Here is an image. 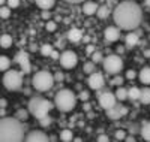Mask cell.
<instances>
[{
  "instance_id": "8992f818",
  "label": "cell",
  "mask_w": 150,
  "mask_h": 142,
  "mask_svg": "<svg viewBox=\"0 0 150 142\" xmlns=\"http://www.w3.org/2000/svg\"><path fill=\"white\" fill-rule=\"evenodd\" d=\"M3 84H5V88L9 90V91H15L18 90L23 84V76L20 72L17 70H8L3 76Z\"/></svg>"
},
{
  "instance_id": "7a4b0ae2",
  "label": "cell",
  "mask_w": 150,
  "mask_h": 142,
  "mask_svg": "<svg viewBox=\"0 0 150 142\" xmlns=\"http://www.w3.org/2000/svg\"><path fill=\"white\" fill-rule=\"evenodd\" d=\"M24 124L17 117H2L0 120V141L20 142L24 138Z\"/></svg>"
},
{
  "instance_id": "ba28073f",
  "label": "cell",
  "mask_w": 150,
  "mask_h": 142,
  "mask_svg": "<svg viewBox=\"0 0 150 142\" xmlns=\"http://www.w3.org/2000/svg\"><path fill=\"white\" fill-rule=\"evenodd\" d=\"M78 63V57L74 51H65L63 54L60 56V64L63 66L65 69H72L77 66Z\"/></svg>"
},
{
  "instance_id": "5bb4252c",
  "label": "cell",
  "mask_w": 150,
  "mask_h": 142,
  "mask_svg": "<svg viewBox=\"0 0 150 142\" xmlns=\"http://www.w3.org/2000/svg\"><path fill=\"white\" fill-rule=\"evenodd\" d=\"M26 141H30V142H35V141L47 142V141H48V136H47L44 132H39V130H33V132H30V133L26 136Z\"/></svg>"
},
{
  "instance_id": "1f68e13d",
  "label": "cell",
  "mask_w": 150,
  "mask_h": 142,
  "mask_svg": "<svg viewBox=\"0 0 150 142\" xmlns=\"http://www.w3.org/2000/svg\"><path fill=\"white\" fill-rule=\"evenodd\" d=\"M39 123H41V126H42V127H47V126L51 124V118H50L48 115H45V117L39 118Z\"/></svg>"
},
{
  "instance_id": "f35d334b",
  "label": "cell",
  "mask_w": 150,
  "mask_h": 142,
  "mask_svg": "<svg viewBox=\"0 0 150 142\" xmlns=\"http://www.w3.org/2000/svg\"><path fill=\"white\" fill-rule=\"evenodd\" d=\"M116 138L117 139H126V138H125V132L123 130H117L116 132Z\"/></svg>"
},
{
  "instance_id": "ab89813d",
  "label": "cell",
  "mask_w": 150,
  "mask_h": 142,
  "mask_svg": "<svg viewBox=\"0 0 150 142\" xmlns=\"http://www.w3.org/2000/svg\"><path fill=\"white\" fill-rule=\"evenodd\" d=\"M54 78H56L57 81H63V73H62V72H57Z\"/></svg>"
},
{
  "instance_id": "d590c367",
  "label": "cell",
  "mask_w": 150,
  "mask_h": 142,
  "mask_svg": "<svg viewBox=\"0 0 150 142\" xmlns=\"http://www.w3.org/2000/svg\"><path fill=\"white\" fill-rule=\"evenodd\" d=\"M122 82H123V78H122V76H116V78L111 81V84H112V85H120Z\"/></svg>"
},
{
  "instance_id": "9a60e30c",
  "label": "cell",
  "mask_w": 150,
  "mask_h": 142,
  "mask_svg": "<svg viewBox=\"0 0 150 142\" xmlns=\"http://www.w3.org/2000/svg\"><path fill=\"white\" fill-rule=\"evenodd\" d=\"M138 41H140V36L132 30L131 33L126 34V37H125V45H126V48H134L138 44Z\"/></svg>"
},
{
  "instance_id": "7bdbcfd3",
  "label": "cell",
  "mask_w": 150,
  "mask_h": 142,
  "mask_svg": "<svg viewBox=\"0 0 150 142\" xmlns=\"http://www.w3.org/2000/svg\"><path fill=\"white\" fill-rule=\"evenodd\" d=\"M42 18H44V20H48V18H50V12H47V11L42 12Z\"/></svg>"
},
{
  "instance_id": "83f0119b",
  "label": "cell",
  "mask_w": 150,
  "mask_h": 142,
  "mask_svg": "<svg viewBox=\"0 0 150 142\" xmlns=\"http://www.w3.org/2000/svg\"><path fill=\"white\" fill-rule=\"evenodd\" d=\"M60 139H62V141H66V142H68V141H72V139H74V135H72V132H71V130H68V129H65V130L60 133Z\"/></svg>"
},
{
  "instance_id": "f1b7e54d",
  "label": "cell",
  "mask_w": 150,
  "mask_h": 142,
  "mask_svg": "<svg viewBox=\"0 0 150 142\" xmlns=\"http://www.w3.org/2000/svg\"><path fill=\"white\" fill-rule=\"evenodd\" d=\"M95 61H89V63H86L84 66H83V70L84 73H93L95 72Z\"/></svg>"
},
{
  "instance_id": "d4e9b609",
  "label": "cell",
  "mask_w": 150,
  "mask_h": 142,
  "mask_svg": "<svg viewBox=\"0 0 150 142\" xmlns=\"http://www.w3.org/2000/svg\"><path fill=\"white\" fill-rule=\"evenodd\" d=\"M141 136H143V139L150 141V123H146L141 127Z\"/></svg>"
},
{
  "instance_id": "b9f144b4",
  "label": "cell",
  "mask_w": 150,
  "mask_h": 142,
  "mask_svg": "<svg viewBox=\"0 0 150 142\" xmlns=\"http://www.w3.org/2000/svg\"><path fill=\"white\" fill-rule=\"evenodd\" d=\"M51 57H53V58H56V60H57V58H60V54H59V53H57V51H53V54H51Z\"/></svg>"
},
{
  "instance_id": "c3c4849f",
  "label": "cell",
  "mask_w": 150,
  "mask_h": 142,
  "mask_svg": "<svg viewBox=\"0 0 150 142\" xmlns=\"http://www.w3.org/2000/svg\"><path fill=\"white\" fill-rule=\"evenodd\" d=\"M83 39H84V42H89L90 37H89V36H83Z\"/></svg>"
},
{
  "instance_id": "4dcf8cb0",
  "label": "cell",
  "mask_w": 150,
  "mask_h": 142,
  "mask_svg": "<svg viewBox=\"0 0 150 142\" xmlns=\"http://www.w3.org/2000/svg\"><path fill=\"white\" fill-rule=\"evenodd\" d=\"M102 60H104V57H102V54L99 53V51H95V53L92 54V61L99 63V61H102Z\"/></svg>"
},
{
  "instance_id": "d6986e66",
  "label": "cell",
  "mask_w": 150,
  "mask_h": 142,
  "mask_svg": "<svg viewBox=\"0 0 150 142\" xmlns=\"http://www.w3.org/2000/svg\"><path fill=\"white\" fill-rule=\"evenodd\" d=\"M140 81L143 84H150V67H143L140 70Z\"/></svg>"
},
{
  "instance_id": "cb8c5ba5",
  "label": "cell",
  "mask_w": 150,
  "mask_h": 142,
  "mask_svg": "<svg viewBox=\"0 0 150 142\" xmlns=\"http://www.w3.org/2000/svg\"><path fill=\"white\" fill-rule=\"evenodd\" d=\"M0 44H2V48L8 49V48L12 45V36H9V34H3V36H2V41H0Z\"/></svg>"
},
{
  "instance_id": "484cf974",
  "label": "cell",
  "mask_w": 150,
  "mask_h": 142,
  "mask_svg": "<svg viewBox=\"0 0 150 142\" xmlns=\"http://www.w3.org/2000/svg\"><path fill=\"white\" fill-rule=\"evenodd\" d=\"M53 46L51 45H50V44H45V45H42L41 46V54L42 56H45V57H48V56H51L53 54Z\"/></svg>"
},
{
  "instance_id": "7402d4cb",
  "label": "cell",
  "mask_w": 150,
  "mask_h": 142,
  "mask_svg": "<svg viewBox=\"0 0 150 142\" xmlns=\"http://www.w3.org/2000/svg\"><path fill=\"white\" fill-rule=\"evenodd\" d=\"M116 97L122 102V100H126L129 97V93H128V90L126 88H123V87H119L117 88V91H116Z\"/></svg>"
},
{
  "instance_id": "3957f363",
  "label": "cell",
  "mask_w": 150,
  "mask_h": 142,
  "mask_svg": "<svg viewBox=\"0 0 150 142\" xmlns=\"http://www.w3.org/2000/svg\"><path fill=\"white\" fill-rule=\"evenodd\" d=\"M54 103H56V106H57L60 111L68 112V111H72V109L75 108V103H77V96H75L74 91H71V90H60V91L56 94Z\"/></svg>"
},
{
  "instance_id": "60d3db41",
  "label": "cell",
  "mask_w": 150,
  "mask_h": 142,
  "mask_svg": "<svg viewBox=\"0 0 150 142\" xmlns=\"http://www.w3.org/2000/svg\"><path fill=\"white\" fill-rule=\"evenodd\" d=\"M95 53V46H92V45H89V46H87V54H93Z\"/></svg>"
},
{
  "instance_id": "603a6c76",
  "label": "cell",
  "mask_w": 150,
  "mask_h": 142,
  "mask_svg": "<svg viewBox=\"0 0 150 142\" xmlns=\"http://www.w3.org/2000/svg\"><path fill=\"white\" fill-rule=\"evenodd\" d=\"M140 100L144 103V105H149L150 103V88H143L141 90V97Z\"/></svg>"
},
{
  "instance_id": "2e32d148",
  "label": "cell",
  "mask_w": 150,
  "mask_h": 142,
  "mask_svg": "<svg viewBox=\"0 0 150 142\" xmlns=\"http://www.w3.org/2000/svg\"><path fill=\"white\" fill-rule=\"evenodd\" d=\"M98 8H99V6H98L95 2H90V0H89V2H84V3H83V12H84L86 15H93V14H96Z\"/></svg>"
},
{
  "instance_id": "836d02e7",
  "label": "cell",
  "mask_w": 150,
  "mask_h": 142,
  "mask_svg": "<svg viewBox=\"0 0 150 142\" xmlns=\"http://www.w3.org/2000/svg\"><path fill=\"white\" fill-rule=\"evenodd\" d=\"M56 29H57V25H56L54 21H48V22H47V30H48V32H54Z\"/></svg>"
},
{
  "instance_id": "277c9868",
  "label": "cell",
  "mask_w": 150,
  "mask_h": 142,
  "mask_svg": "<svg viewBox=\"0 0 150 142\" xmlns=\"http://www.w3.org/2000/svg\"><path fill=\"white\" fill-rule=\"evenodd\" d=\"M53 109V103L48 102L42 97H33L30 102H29V111L33 117H36L38 120L48 115V112Z\"/></svg>"
},
{
  "instance_id": "f5cc1de1",
  "label": "cell",
  "mask_w": 150,
  "mask_h": 142,
  "mask_svg": "<svg viewBox=\"0 0 150 142\" xmlns=\"http://www.w3.org/2000/svg\"><path fill=\"white\" fill-rule=\"evenodd\" d=\"M107 2H108V3H111V2H112V0H107Z\"/></svg>"
},
{
  "instance_id": "8d00e7d4",
  "label": "cell",
  "mask_w": 150,
  "mask_h": 142,
  "mask_svg": "<svg viewBox=\"0 0 150 142\" xmlns=\"http://www.w3.org/2000/svg\"><path fill=\"white\" fill-rule=\"evenodd\" d=\"M89 96H90V94H89V93H87V91H81L78 97H80V99H81V100L84 102V100H89Z\"/></svg>"
},
{
  "instance_id": "9c48e42d",
  "label": "cell",
  "mask_w": 150,
  "mask_h": 142,
  "mask_svg": "<svg viewBox=\"0 0 150 142\" xmlns=\"http://www.w3.org/2000/svg\"><path fill=\"white\" fill-rule=\"evenodd\" d=\"M116 100H117L116 94H112L110 91H104L101 96H99V105L107 111V109H110V108H112L116 105V103H117Z\"/></svg>"
},
{
  "instance_id": "ee69618b",
  "label": "cell",
  "mask_w": 150,
  "mask_h": 142,
  "mask_svg": "<svg viewBox=\"0 0 150 142\" xmlns=\"http://www.w3.org/2000/svg\"><path fill=\"white\" fill-rule=\"evenodd\" d=\"M68 3H83L84 0H66Z\"/></svg>"
},
{
  "instance_id": "6da1fadb",
  "label": "cell",
  "mask_w": 150,
  "mask_h": 142,
  "mask_svg": "<svg viewBox=\"0 0 150 142\" xmlns=\"http://www.w3.org/2000/svg\"><path fill=\"white\" fill-rule=\"evenodd\" d=\"M112 18L120 30L132 32L138 29V25L141 24L143 11L135 2L126 0V2H122L116 6L114 12H112Z\"/></svg>"
},
{
  "instance_id": "52a82bcc",
  "label": "cell",
  "mask_w": 150,
  "mask_h": 142,
  "mask_svg": "<svg viewBox=\"0 0 150 142\" xmlns=\"http://www.w3.org/2000/svg\"><path fill=\"white\" fill-rule=\"evenodd\" d=\"M104 69L105 72L111 75H117L123 69V60L120 58V56H116V54L108 56L104 58Z\"/></svg>"
},
{
  "instance_id": "681fc988",
  "label": "cell",
  "mask_w": 150,
  "mask_h": 142,
  "mask_svg": "<svg viewBox=\"0 0 150 142\" xmlns=\"http://www.w3.org/2000/svg\"><path fill=\"white\" fill-rule=\"evenodd\" d=\"M6 2H8V0H0V3H2V5H5Z\"/></svg>"
},
{
  "instance_id": "ffe728a7",
  "label": "cell",
  "mask_w": 150,
  "mask_h": 142,
  "mask_svg": "<svg viewBox=\"0 0 150 142\" xmlns=\"http://www.w3.org/2000/svg\"><path fill=\"white\" fill-rule=\"evenodd\" d=\"M96 15L101 18V20H105V18L110 15V6H107V5L99 6V8H98V12H96Z\"/></svg>"
},
{
  "instance_id": "f546056e",
  "label": "cell",
  "mask_w": 150,
  "mask_h": 142,
  "mask_svg": "<svg viewBox=\"0 0 150 142\" xmlns=\"http://www.w3.org/2000/svg\"><path fill=\"white\" fill-rule=\"evenodd\" d=\"M0 17H2L3 20H6V18H9L11 17V8L9 6H2L0 8Z\"/></svg>"
},
{
  "instance_id": "74e56055",
  "label": "cell",
  "mask_w": 150,
  "mask_h": 142,
  "mask_svg": "<svg viewBox=\"0 0 150 142\" xmlns=\"http://www.w3.org/2000/svg\"><path fill=\"white\" fill-rule=\"evenodd\" d=\"M135 76H137L135 70H128V72H126V78H128V79H134Z\"/></svg>"
},
{
  "instance_id": "4316f807",
  "label": "cell",
  "mask_w": 150,
  "mask_h": 142,
  "mask_svg": "<svg viewBox=\"0 0 150 142\" xmlns=\"http://www.w3.org/2000/svg\"><path fill=\"white\" fill-rule=\"evenodd\" d=\"M9 66H11V60H9L6 56L0 57V69H2V70H8Z\"/></svg>"
},
{
  "instance_id": "d6a6232c",
  "label": "cell",
  "mask_w": 150,
  "mask_h": 142,
  "mask_svg": "<svg viewBox=\"0 0 150 142\" xmlns=\"http://www.w3.org/2000/svg\"><path fill=\"white\" fill-rule=\"evenodd\" d=\"M8 6L11 8V9H14V8H18L20 6V0H8Z\"/></svg>"
},
{
  "instance_id": "bcb514c9",
  "label": "cell",
  "mask_w": 150,
  "mask_h": 142,
  "mask_svg": "<svg viewBox=\"0 0 150 142\" xmlns=\"http://www.w3.org/2000/svg\"><path fill=\"white\" fill-rule=\"evenodd\" d=\"M123 51H125V48H123V46H117V53H119V54H122Z\"/></svg>"
},
{
  "instance_id": "7c38bea8",
  "label": "cell",
  "mask_w": 150,
  "mask_h": 142,
  "mask_svg": "<svg viewBox=\"0 0 150 142\" xmlns=\"http://www.w3.org/2000/svg\"><path fill=\"white\" fill-rule=\"evenodd\" d=\"M126 114H128V109L122 105H117V103L112 108L107 109V115L111 120H119L120 117H123V115H126Z\"/></svg>"
},
{
  "instance_id": "4fadbf2b",
  "label": "cell",
  "mask_w": 150,
  "mask_h": 142,
  "mask_svg": "<svg viewBox=\"0 0 150 142\" xmlns=\"http://www.w3.org/2000/svg\"><path fill=\"white\" fill-rule=\"evenodd\" d=\"M104 36H105L107 42H116V41L120 39V30H119V27H112V25H110V27L105 29Z\"/></svg>"
},
{
  "instance_id": "e0dca14e",
  "label": "cell",
  "mask_w": 150,
  "mask_h": 142,
  "mask_svg": "<svg viewBox=\"0 0 150 142\" xmlns=\"http://www.w3.org/2000/svg\"><path fill=\"white\" fill-rule=\"evenodd\" d=\"M68 39H69L71 42H80V41L83 39L81 30H80V29H71V30L68 32Z\"/></svg>"
},
{
  "instance_id": "44dd1931",
  "label": "cell",
  "mask_w": 150,
  "mask_h": 142,
  "mask_svg": "<svg viewBox=\"0 0 150 142\" xmlns=\"http://www.w3.org/2000/svg\"><path fill=\"white\" fill-rule=\"evenodd\" d=\"M128 93H129V99H131V100H140V97H141V90L137 88V87L129 88Z\"/></svg>"
},
{
  "instance_id": "f907efd6",
  "label": "cell",
  "mask_w": 150,
  "mask_h": 142,
  "mask_svg": "<svg viewBox=\"0 0 150 142\" xmlns=\"http://www.w3.org/2000/svg\"><path fill=\"white\" fill-rule=\"evenodd\" d=\"M144 54H146V56H149V57H150V51H146V53H144Z\"/></svg>"
},
{
  "instance_id": "816d5d0a",
  "label": "cell",
  "mask_w": 150,
  "mask_h": 142,
  "mask_svg": "<svg viewBox=\"0 0 150 142\" xmlns=\"http://www.w3.org/2000/svg\"><path fill=\"white\" fill-rule=\"evenodd\" d=\"M146 5H149V6H150V0H146Z\"/></svg>"
},
{
  "instance_id": "30bf717a",
  "label": "cell",
  "mask_w": 150,
  "mask_h": 142,
  "mask_svg": "<svg viewBox=\"0 0 150 142\" xmlns=\"http://www.w3.org/2000/svg\"><path fill=\"white\" fill-rule=\"evenodd\" d=\"M104 84H105V79H104V75L101 72L95 70L93 73H90V76H89V87L92 90H101L104 87Z\"/></svg>"
},
{
  "instance_id": "8fae6325",
  "label": "cell",
  "mask_w": 150,
  "mask_h": 142,
  "mask_svg": "<svg viewBox=\"0 0 150 142\" xmlns=\"http://www.w3.org/2000/svg\"><path fill=\"white\" fill-rule=\"evenodd\" d=\"M15 61L21 66V70L24 73H30L32 70V66H30V58H29V54L24 53V51H21V53H18L15 56Z\"/></svg>"
},
{
  "instance_id": "e575fe53",
  "label": "cell",
  "mask_w": 150,
  "mask_h": 142,
  "mask_svg": "<svg viewBox=\"0 0 150 142\" xmlns=\"http://www.w3.org/2000/svg\"><path fill=\"white\" fill-rule=\"evenodd\" d=\"M17 118H20V120H26V118H27V112H26V111H23V109L18 111V112H17Z\"/></svg>"
},
{
  "instance_id": "ac0fdd59",
  "label": "cell",
  "mask_w": 150,
  "mask_h": 142,
  "mask_svg": "<svg viewBox=\"0 0 150 142\" xmlns=\"http://www.w3.org/2000/svg\"><path fill=\"white\" fill-rule=\"evenodd\" d=\"M35 2H36L38 6H39L41 9H44V11H50L56 5V0H35Z\"/></svg>"
},
{
  "instance_id": "7dc6e473",
  "label": "cell",
  "mask_w": 150,
  "mask_h": 142,
  "mask_svg": "<svg viewBox=\"0 0 150 142\" xmlns=\"http://www.w3.org/2000/svg\"><path fill=\"white\" fill-rule=\"evenodd\" d=\"M0 105H2V108H5V106H6V100H5V99H2V102H0Z\"/></svg>"
},
{
  "instance_id": "f6af8a7d",
  "label": "cell",
  "mask_w": 150,
  "mask_h": 142,
  "mask_svg": "<svg viewBox=\"0 0 150 142\" xmlns=\"http://www.w3.org/2000/svg\"><path fill=\"white\" fill-rule=\"evenodd\" d=\"M108 139H110V138H108V136H105V135H101V136L98 138V141H108Z\"/></svg>"
},
{
  "instance_id": "5b68a950",
  "label": "cell",
  "mask_w": 150,
  "mask_h": 142,
  "mask_svg": "<svg viewBox=\"0 0 150 142\" xmlns=\"http://www.w3.org/2000/svg\"><path fill=\"white\" fill-rule=\"evenodd\" d=\"M54 79L56 78L48 70H41V72H36V75L32 79V84L38 91H48V90L53 88Z\"/></svg>"
}]
</instances>
